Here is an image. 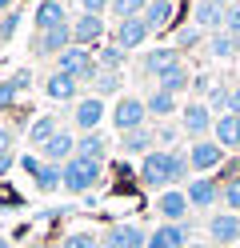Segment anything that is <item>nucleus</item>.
I'll list each match as a JSON object with an SVG mask.
<instances>
[{
  "label": "nucleus",
  "mask_w": 240,
  "mask_h": 248,
  "mask_svg": "<svg viewBox=\"0 0 240 248\" xmlns=\"http://www.w3.org/2000/svg\"><path fill=\"white\" fill-rule=\"evenodd\" d=\"M208 240H212L216 248H228V244H236L240 240V216L236 212H212L208 216Z\"/></svg>",
  "instance_id": "8"
},
{
  "label": "nucleus",
  "mask_w": 240,
  "mask_h": 248,
  "mask_svg": "<svg viewBox=\"0 0 240 248\" xmlns=\"http://www.w3.org/2000/svg\"><path fill=\"white\" fill-rule=\"evenodd\" d=\"M104 4H112V0H104Z\"/></svg>",
  "instance_id": "53"
},
{
  "label": "nucleus",
  "mask_w": 240,
  "mask_h": 248,
  "mask_svg": "<svg viewBox=\"0 0 240 248\" xmlns=\"http://www.w3.org/2000/svg\"><path fill=\"white\" fill-rule=\"evenodd\" d=\"M28 248H40V244H28Z\"/></svg>",
  "instance_id": "52"
},
{
  "label": "nucleus",
  "mask_w": 240,
  "mask_h": 248,
  "mask_svg": "<svg viewBox=\"0 0 240 248\" xmlns=\"http://www.w3.org/2000/svg\"><path fill=\"white\" fill-rule=\"evenodd\" d=\"M156 88H164V92H172V96H180L184 88H192V72L184 68V60L180 64H172V68H164L156 76Z\"/></svg>",
  "instance_id": "23"
},
{
  "label": "nucleus",
  "mask_w": 240,
  "mask_h": 248,
  "mask_svg": "<svg viewBox=\"0 0 240 248\" xmlns=\"http://www.w3.org/2000/svg\"><path fill=\"white\" fill-rule=\"evenodd\" d=\"M64 48H72V24L36 32V40H32V52H36V56H60Z\"/></svg>",
  "instance_id": "13"
},
{
  "label": "nucleus",
  "mask_w": 240,
  "mask_h": 248,
  "mask_svg": "<svg viewBox=\"0 0 240 248\" xmlns=\"http://www.w3.org/2000/svg\"><path fill=\"white\" fill-rule=\"evenodd\" d=\"M180 128L192 140H208V136H212L216 116H212V108H208V100H192V104L180 108Z\"/></svg>",
  "instance_id": "4"
},
{
  "label": "nucleus",
  "mask_w": 240,
  "mask_h": 248,
  "mask_svg": "<svg viewBox=\"0 0 240 248\" xmlns=\"http://www.w3.org/2000/svg\"><path fill=\"white\" fill-rule=\"evenodd\" d=\"M192 172L188 164V152L180 148H152L148 156H140V184L144 188H176V184H184Z\"/></svg>",
  "instance_id": "1"
},
{
  "label": "nucleus",
  "mask_w": 240,
  "mask_h": 248,
  "mask_svg": "<svg viewBox=\"0 0 240 248\" xmlns=\"http://www.w3.org/2000/svg\"><path fill=\"white\" fill-rule=\"evenodd\" d=\"M12 160H16V156H12V148H0V176L12 168Z\"/></svg>",
  "instance_id": "44"
},
{
  "label": "nucleus",
  "mask_w": 240,
  "mask_h": 248,
  "mask_svg": "<svg viewBox=\"0 0 240 248\" xmlns=\"http://www.w3.org/2000/svg\"><path fill=\"white\" fill-rule=\"evenodd\" d=\"M56 72H68V76H76L80 84H92L96 72H100V64H96L92 48H84V44H72V48H64V52L56 56Z\"/></svg>",
  "instance_id": "3"
},
{
  "label": "nucleus",
  "mask_w": 240,
  "mask_h": 248,
  "mask_svg": "<svg viewBox=\"0 0 240 248\" xmlns=\"http://www.w3.org/2000/svg\"><path fill=\"white\" fill-rule=\"evenodd\" d=\"M44 96H48V100H64V104L72 100V104H76V100H80V80L68 76V72H56V68H52V72L44 76Z\"/></svg>",
  "instance_id": "14"
},
{
  "label": "nucleus",
  "mask_w": 240,
  "mask_h": 248,
  "mask_svg": "<svg viewBox=\"0 0 240 248\" xmlns=\"http://www.w3.org/2000/svg\"><path fill=\"white\" fill-rule=\"evenodd\" d=\"M212 140H216L224 152H236V148H240V116L220 112V116H216V128H212Z\"/></svg>",
  "instance_id": "20"
},
{
  "label": "nucleus",
  "mask_w": 240,
  "mask_h": 248,
  "mask_svg": "<svg viewBox=\"0 0 240 248\" xmlns=\"http://www.w3.org/2000/svg\"><path fill=\"white\" fill-rule=\"evenodd\" d=\"M232 40H236V56H240V32H236V36H232Z\"/></svg>",
  "instance_id": "50"
},
{
  "label": "nucleus",
  "mask_w": 240,
  "mask_h": 248,
  "mask_svg": "<svg viewBox=\"0 0 240 248\" xmlns=\"http://www.w3.org/2000/svg\"><path fill=\"white\" fill-rule=\"evenodd\" d=\"M224 208L240 216V176H232V180H224Z\"/></svg>",
  "instance_id": "34"
},
{
  "label": "nucleus",
  "mask_w": 240,
  "mask_h": 248,
  "mask_svg": "<svg viewBox=\"0 0 240 248\" xmlns=\"http://www.w3.org/2000/svg\"><path fill=\"white\" fill-rule=\"evenodd\" d=\"M204 36H208V32H200L196 24H188V28H180V32H176V48H180V52H184V48H196Z\"/></svg>",
  "instance_id": "33"
},
{
  "label": "nucleus",
  "mask_w": 240,
  "mask_h": 248,
  "mask_svg": "<svg viewBox=\"0 0 240 248\" xmlns=\"http://www.w3.org/2000/svg\"><path fill=\"white\" fill-rule=\"evenodd\" d=\"M148 104H144V96H120L116 108H112V128H116L120 136L124 132H136V128H148Z\"/></svg>",
  "instance_id": "5"
},
{
  "label": "nucleus",
  "mask_w": 240,
  "mask_h": 248,
  "mask_svg": "<svg viewBox=\"0 0 240 248\" xmlns=\"http://www.w3.org/2000/svg\"><path fill=\"white\" fill-rule=\"evenodd\" d=\"M60 172H64V192L80 196V192H88V188H96V184H100V176H104V160L72 156L68 164H60Z\"/></svg>",
  "instance_id": "2"
},
{
  "label": "nucleus",
  "mask_w": 240,
  "mask_h": 248,
  "mask_svg": "<svg viewBox=\"0 0 240 248\" xmlns=\"http://www.w3.org/2000/svg\"><path fill=\"white\" fill-rule=\"evenodd\" d=\"M156 144H160V148H176V128H172V124L156 128Z\"/></svg>",
  "instance_id": "39"
},
{
  "label": "nucleus",
  "mask_w": 240,
  "mask_h": 248,
  "mask_svg": "<svg viewBox=\"0 0 240 248\" xmlns=\"http://www.w3.org/2000/svg\"><path fill=\"white\" fill-rule=\"evenodd\" d=\"M100 120H104V100H100V96H80V100L72 104L76 132H96V128H100Z\"/></svg>",
  "instance_id": "9"
},
{
  "label": "nucleus",
  "mask_w": 240,
  "mask_h": 248,
  "mask_svg": "<svg viewBox=\"0 0 240 248\" xmlns=\"http://www.w3.org/2000/svg\"><path fill=\"white\" fill-rule=\"evenodd\" d=\"M100 248H148V232L136 224H112L100 236Z\"/></svg>",
  "instance_id": "11"
},
{
  "label": "nucleus",
  "mask_w": 240,
  "mask_h": 248,
  "mask_svg": "<svg viewBox=\"0 0 240 248\" xmlns=\"http://www.w3.org/2000/svg\"><path fill=\"white\" fill-rule=\"evenodd\" d=\"M112 16L124 20V16H144V8H148V0H112Z\"/></svg>",
  "instance_id": "32"
},
{
  "label": "nucleus",
  "mask_w": 240,
  "mask_h": 248,
  "mask_svg": "<svg viewBox=\"0 0 240 248\" xmlns=\"http://www.w3.org/2000/svg\"><path fill=\"white\" fill-rule=\"evenodd\" d=\"M212 4H220V8H232V4H240V0H212Z\"/></svg>",
  "instance_id": "48"
},
{
  "label": "nucleus",
  "mask_w": 240,
  "mask_h": 248,
  "mask_svg": "<svg viewBox=\"0 0 240 248\" xmlns=\"http://www.w3.org/2000/svg\"><path fill=\"white\" fill-rule=\"evenodd\" d=\"M224 32H240V4H232V8H224Z\"/></svg>",
  "instance_id": "38"
},
{
  "label": "nucleus",
  "mask_w": 240,
  "mask_h": 248,
  "mask_svg": "<svg viewBox=\"0 0 240 248\" xmlns=\"http://www.w3.org/2000/svg\"><path fill=\"white\" fill-rule=\"evenodd\" d=\"M144 104H148V116H156V120H168L176 112V96L164 92V88H152L148 96H144Z\"/></svg>",
  "instance_id": "26"
},
{
  "label": "nucleus",
  "mask_w": 240,
  "mask_h": 248,
  "mask_svg": "<svg viewBox=\"0 0 240 248\" xmlns=\"http://www.w3.org/2000/svg\"><path fill=\"white\" fill-rule=\"evenodd\" d=\"M16 96H20L16 84H12V80H0V112H8V108L16 104Z\"/></svg>",
  "instance_id": "37"
},
{
  "label": "nucleus",
  "mask_w": 240,
  "mask_h": 248,
  "mask_svg": "<svg viewBox=\"0 0 240 248\" xmlns=\"http://www.w3.org/2000/svg\"><path fill=\"white\" fill-rule=\"evenodd\" d=\"M192 92H196V96H204V92H212V84H208V76H192Z\"/></svg>",
  "instance_id": "42"
},
{
  "label": "nucleus",
  "mask_w": 240,
  "mask_h": 248,
  "mask_svg": "<svg viewBox=\"0 0 240 248\" xmlns=\"http://www.w3.org/2000/svg\"><path fill=\"white\" fill-rule=\"evenodd\" d=\"M172 8H176L172 0H148V8H144V20H148L152 32H160V28L172 20Z\"/></svg>",
  "instance_id": "28"
},
{
  "label": "nucleus",
  "mask_w": 240,
  "mask_h": 248,
  "mask_svg": "<svg viewBox=\"0 0 240 248\" xmlns=\"http://www.w3.org/2000/svg\"><path fill=\"white\" fill-rule=\"evenodd\" d=\"M208 56H216V60H228V56H236V40H232V32H212L208 36Z\"/></svg>",
  "instance_id": "30"
},
{
  "label": "nucleus",
  "mask_w": 240,
  "mask_h": 248,
  "mask_svg": "<svg viewBox=\"0 0 240 248\" xmlns=\"http://www.w3.org/2000/svg\"><path fill=\"white\" fill-rule=\"evenodd\" d=\"M188 244V224H160L148 232V248H184Z\"/></svg>",
  "instance_id": "21"
},
{
  "label": "nucleus",
  "mask_w": 240,
  "mask_h": 248,
  "mask_svg": "<svg viewBox=\"0 0 240 248\" xmlns=\"http://www.w3.org/2000/svg\"><path fill=\"white\" fill-rule=\"evenodd\" d=\"M184 248H208V244H204V240H188Z\"/></svg>",
  "instance_id": "49"
},
{
  "label": "nucleus",
  "mask_w": 240,
  "mask_h": 248,
  "mask_svg": "<svg viewBox=\"0 0 240 248\" xmlns=\"http://www.w3.org/2000/svg\"><path fill=\"white\" fill-rule=\"evenodd\" d=\"M124 60H128V52L120 48L116 40H112V44H104V48L96 52V64H100V68H108V72H120V68H124Z\"/></svg>",
  "instance_id": "29"
},
{
  "label": "nucleus",
  "mask_w": 240,
  "mask_h": 248,
  "mask_svg": "<svg viewBox=\"0 0 240 248\" xmlns=\"http://www.w3.org/2000/svg\"><path fill=\"white\" fill-rule=\"evenodd\" d=\"M20 164H24V172H36V168H40V160H36V156H24Z\"/></svg>",
  "instance_id": "46"
},
{
  "label": "nucleus",
  "mask_w": 240,
  "mask_h": 248,
  "mask_svg": "<svg viewBox=\"0 0 240 248\" xmlns=\"http://www.w3.org/2000/svg\"><path fill=\"white\" fill-rule=\"evenodd\" d=\"M148 36H152V28H148L144 16H124V20H116V36H112V40H116L124 52H132V48H140Z\"/></svg>",
  "instance_id": "10"
},
{
  "label": "nucleus",
  "mask_w": 240,
  "mask_h": 248,
  "mask_svg": "<svg viewBox=\"0 0 240 248\" xmlns=\"http://www.w3.org/2000/svg\"><path fill=\"white\" fill-rule=\"evenodd\" d=\"M120 148L128 156H148L156 148V128H136V132H124L120 136Z\"/></svg>",
  "instance_id": "22"
},
{
  "label": "nucleus",
  "mask_w": 240,
  "mask_h": 248,
  "mask_svg": "<svg viewBox=\"0 0 240 248\" xmlns=\"http://www.w3.org/2000/svg\"><path fill=\"white\" fill-rule=\"evenodd\" d=\"M32 180H36V188L48 196V192H56V188H64V172H60V164H48V160H40V168L32 172Z\"/></svg>",
  "instance_id": "27"
},
{
  "label": "nucleus",
  "mask_w": 240,
  "mask_h": 248,
  "mask_svg": "<svg viewBox=\"0 0 240 248\" xmlns=\"http://www.w3.org/2000/svg\"><path fill=\"white\" fill-rule=\"evenodd\" d=\"M224 112L240 116V88H232V92H228V104H224Z\"/></svg>",
  "instance_id": "41"
},
{
  "label": "nucleus",
  "mask_w": 240,
  "mask_h": 248,
  "mask_svg": "<svg viewBox=\"0 0 240 248\" xmlns=\"http://www.w3.org/2000/svg\"><path fill=\"white\" fill-rule=\"evenodd\" d=\"M0 148H12V132L4 128V124H0Z\"/></svg>",
  "instance_id": "45"
},
{
  "label": "nucleus",
  "mask_w": 240,
  "mask_h": 248,
  "mask_svg": "<svg viewBox=\"0 0 240 248\" xmlns=\"http://www.w3.org/2000/svg\"><path fill=\"white\" fill-rule=\"evenodd\" d=\"M192 24L200 28V32H220L224 28V8L220 4H212V0H196V4H192Z\"/></svg>",
  "instance_id": "18"
},
{
  "label": "nucleus",
  "mask_w": 240,
  "mask_h": 248,
  "mask_svg": "<svg viewBox=\"0 0 240 248\" xmlns=\"http://www.w3.org/2000/svg\"><path fill=\"white\" fill-rule=\"evenodd\" d=\"M0 248H12V244H8V240H0Z\"/></svg>",
  "instance_id": "51"
},
{
  "label": "nucleus",
  "mask_w": 240,
  "mask_h": 248,
  "mask_svg": "<svg viewBox=\"0 0 240 248\" xmlns=\"http://www.w3.org/2000/svg\"><path fill=\"white\" fill-rule=\"evenodd\" d=\"M120 84H124V76L120 72H108V68H100L96 72V80H92V88H96V96H112V92H120Z\"/></svg>",
  "instance_id": "31"
},
{
  "label": "nucleus",
  "mask_w": 240,
  "mask_h": 248,
  "mask_svg": "<svg viewBox=\"0 0 240 248\" xmlns=\"http://www.w3.org/2000/svg\"><path fill=\"white\" fill-rule=\"evenodd\" d=\"M60 132V120L52 116V112H44V116H36L28 124V144H36V148H44L48 140H52V136Z\"/></svg>",
  "instance_id": "24"
},
{
  "label": "nucleus",
  "mask_w": 240,
  "mask_h": 248,
  "mask_svg": "<svg viewBox=\"0 0 240 248\" xmlns=\"http://www.w3.org/2000/svg\"><path fill=\"white\" fill-rule=\"evenodd\" d=\"M40 156H44L48 164H68V160L76 156V136L60 128V132L52 136V140H48V144L40 148Z\"/></svg>",
  "instance_id": "19"
},
{
  "label": "nucleus",
  "mask_w": 240,
  "mask_h": 248,
  "mask_svg": "<svg viewBox=\"0 0 240 248\" xmlns=\"http://www.w3.org/2000/svg\"><path fill=\"white\" fill-rule=\"evenodd\" d=\"M76 156L104 160V156H108V140H104L100 132H80V136H76Z\"/></svg>",
  "instance_id": "25"
},
{
  "label": "nucleus",
  "mask_w": 240,
  "mask_h": 248,
  "mask_svg": "<svg viewBox=\"0 0 240 248\" xmlns=\"http://www.w3.org/2000/svg\"><path fill=\"white\" fill-rule=\"evenodd\" d=\"M80 8H84V12H96V16H100L108 4H104V0H80Z\"/></svg>",
  "instance_id": "43"
},
{
  "label": "nucleus",
  "mask_w": 240,
  "mask_h": 248,
  "mask_svg": "<svg viewBox=\"0 0 240 248\" xmlns=\"http://www.w3.org/2000/svg\"><path fill=\"white\" fill-rule=\"evenodd\" d=\"M60 248H100V240H96L92 232H68V236L60 240Z\"/></svg>",
  "instance_id": "35"
},
{
  "label": "nucleus",
  "mask_w": 240,
  "mask_h": 248,
  "mask_svg": "<svg viewBox=\"0 0 240 248\" xmlns=\"http://www.w3.org/2000/svg\"><path fill=\"white\" fill-rule=\"evenodd\" d=\"M16 8V0H0V16H4V12H12Z\"/></svg>",
  "instance_id": "47"
},
{
  "label": "nucleus",
  "mask_w": 240,
  "mask_h": 248,
  "mask_svg": "<svg viewBox=\"0 0 240 248\" xmlns=\"http://www.w3.org/2000/svg\"><path fill=\"white\" fill-rule=\"evenodd\" d=\"M16 28H20V12H4V16H0V40H12L16 36Z\"/></svg>",
  "instance_id": "36"
},
{
  "label": "nucleus",
  "mask_w": 240,
  "mask_h": 248,
  "mask_svg": "<svg viewBox=\"0 0 240 248\" xmlns=\"http://www.w3.org/2000/svg\"><path fill=\"white\" fill-rule=\"evenodd\" d=\"M184 196H188L192 208L208 212V208L224 204V180H216V176H192V180L184 184Z\"/></svg>",
  "instance_id": "6"
},
{
  "label": "nucleus",
  "mask_w": 240,
  "mask_h": 248,
  "mask_svg": "<svg viewBox=\"0 0 240 248\" xmlns=\"http://www.w3.org/2000/svg\"><path fill=\"white\" fill-rule=\"evenodd\" d=\"M32 20H36V32H48V28H64L72 24L68 12H64V0H40L36 12H32Z\"/></svg>",
  "instance_id": "17"
},
{
  "label": "nucleus",
  "mask_w": 240,
  "mask_h": 248,
  "mask_svg": "<svg viewBox=\"0 0 240 248\" xmlns=\"http://www.w3.org/2000/svg\"><path fill=\"white\" fill-rule=\"evenodd\" d=\"M188 164H192V172H200V176H212L216 168L224 164V148L208 136V140H192L188 144Z\"/></svg>",
  "instance_id": "7"
},
{
  "label": "nucleus",
  "mask_w": 240,
  "mask_h": 248,
  "mask_svg": "<svg viewBox=\"0 0 240 248\" xmlns=\"http://www.w3.org/2000/svg\"><path fill=\"white\" fill-rule=\"evenodd\" d=\"M100 36H104V16H96V12H80V16L72 20V44L92 48Z\"/></svg>",
  "instance_id": "15"
},
{
  "label": "nucleus",
  "mask_w": 240,
  "mask_h": 248,
  "mask_svg": "<svg viewBox=\"0 0 240 248\" xmlns=\"http://www.w3.org/2000/svg\"><path fill=\"white\" fill-rule=\"evenodd\" d=\"M8 80L16 84V92H24V88H32V72H28V68H20V72H12Z\"/></svg>",
  "instance_id": "40"
},
{
  "label": "nucleus",
  "mask_w": 240,
  "mask_h": 248,
  "mask_svg": "<svg viewBox=\"0 0 240 248\" xmlns=\"http://www.w3.org/2000/svg\"><path fill=\"white\" fill-rule=\"evenodd\" d=\"M156 212L164 216V224H184V216L192 212L184 188H164V192H160V200H156Z\"/></svg>",
  "instance_id": "12"
},
{
  "label": "nucleus",
  "mask_w": 240,
  "mask_h": 248,
  "mask_svg": "<svg viewBox=\"0 0 240 248\" xmlns=\"http://www.w3.org/2000/svg\"><path fill=\"white\" fill-rule=\"evenodd\" d=\"M172 64H180V48L176 44H168V48H148V52H140V72L144 76H160L164 68Z\"/></svg>",
  "instance_id": "16"
}]
</instances>
